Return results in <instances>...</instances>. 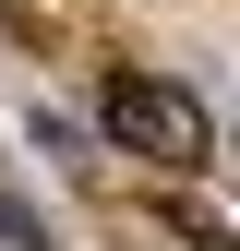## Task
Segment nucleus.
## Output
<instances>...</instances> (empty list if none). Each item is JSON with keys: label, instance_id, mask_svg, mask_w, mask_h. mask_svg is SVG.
<instances>
[{"label": "nucleus", "instance_id": "obj_1", "mask_svg": "<svg viewBox=\"0 0 240 251\" xmlns=\"http://www.w3.org/2000/svg\"><path fill=\"white\" fill-rule=\"evenodd\" d=\"M96 132L120 144V155H144V168H204V108L180 96V84H156V72H108L96 84Z\"/></svg>", "mask_w": 240, "mask_h": 251}]
</instances>
